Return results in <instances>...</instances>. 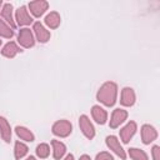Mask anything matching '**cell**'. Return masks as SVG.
I'll list each match as a JSON object with an SVG mask.
<instances>
[{
	"instance_id": "6da1fadb",
	"label": "cell",
	"mask_w": 160,
	"mask_h": 160,
	"mask_svg": "<svg viewBox=\"0 0 160 160\" xmlns=\"http://www.w3.org/2000/svg\"><path fill=\"white\" fill-rule=\"evenodd\" d=\"M98 99L108 106H111L116 99V85L114 82H106L98 92Z\"/></svg>"
},
{
	"instance_id": "7a4b0ae2",
	"label": "cell",
	"mask_w": 160,
	"mask_h": 160,
	"mask_svg": "<svg viewBox=\"0 0 160 160\" xmlns=\"http://www.w3.org/2000/svg\"><path fill=\"white\" fill-rule=\"evenodd\" d=\"M52 131L55 135H59V136H68L71 131V124L69 121H65V120H61V121H58L54 126H52Z\"/></svg>"
},
{
	"instance_id": "3957f363",
	"label": "cell",
	"mask_w": 160,
	"mask_h": 160,
	"mask_svg": "<svg viewBox=\"0 0 160 160\" xmlns=\"http://www.w3.org/2000/svg\"><path fill=\"white\" fill-rule=\"evenodd\" d=\"M80 128H81V130H82V132L85 134L86 138H89V139L94 138V135H95L94 128H92L90 120H89L85 115H82V116L80 118Z\"/></svg>"
},
{
	"instance_id": "277c9868",
	"label": "cell",
	"mask_w": 160,
	"mask_h": 160,
	"mask_svg": "<svg viewBox=\"0 0 160 160\" xmlns=\"http://www.w3.org/2000/svg\"><path fill=\"white\" fill-rule=\"evenodd\" d=\"M106 144H108V146H109L111 150H114V152H116L121 159H125V158H126V155H125L122 148L120 146V144H119V141H118V139H116L115 136H108Z\"/></svg>"
},
{
	"instance_id": "5b68a950",
	"label": "cell",
	"mask_w": 160,
	"mask_h": 160,
	"mask_svg": "<svg viewBox=\"0 0 160 160\" xmlns=\"http://www.w3.org/2000/svg\"><path fill=\"white\" fill-rule=\"evenodd\" d=\"M19 41L25 48H30V46L34 45V39H32V35H31L29 29L20 30V32H19Z\"/></svg>"
},
{
	"instance_id": "8992f818",
	"label": "cell",
	"mask_w": 160,
	"mask_h": 160,
	"mask_svg": "<svg viewBox=\"0 0 160 160\" xmlns=\"http://www.w3.org/2000/svg\"><path fill=\"white\" fill-rule=\"evenodd\" d=\"M141 138H142V141L145 144H149L150 141H152L156 138V131L154 130L152 126L144 125L142 126V130H141Z\"/></svg>"
},
{
	"instance_id": "52a82bcc",
	"label": "cell",
	"mask_w": 160,
	"mask_h": 160,
	"mask_svg": "<svg viewBox=\"0 0 160 160\" xmlns=\"http://www.w3.org/2000/svg\"><path fill=\"white\" fill-rule=\"evenodd\" d=\"M126 111L124 110H120V109H116L112 114V118L110 120V126L111 128H116L118 125H120L125 119H126Z\"/></svg>"
},
{
	"instance_id": "ba28073f",
	"label": "cell",
	"mask_w": 160,
	"mask_h": 160,
	"mask_svg": "<svg viewBox=\"0 0 160 160\" xmlns=\"http://www.w3.org/2000/svg\"><path fill=\"white\" fill-rule=\"evenodd\" d=\"M135 130H136V125H135V122H129V124L120 131V136H121L122 141H124V142H128V141L130 140V138L134 135Z\"/></svg>"
},
{
	"instance_id": "9c48e42d",
	"label": "cell",
	"mask_w": 160,
	"mask_h": 160,
	"mask_svg": "<svg viewBox=\"0 0 160 160\" xmlns=\"http://www.w3.org/2000/svg\"><path fill=\"white\" fill-rule=\"evenodd\" d=\"M34 30H35V32H36L38 39H39L41 42H45V41L49 40V38H50V32L46 31V30L42 28V25H41L40 22H36V24L34 25Z\"/></svg>"
},
{
	"instance_id": "30bf717a",
	"label": "cell",
	"mask_w": 160,
	"mask_h": 160,
	"mask_svg": "<svg viewBox=\"0 0 160 160\" xmlns=\"http://www.w3.org/2000/svg\"><path fill=\"white\" fill-rule=\"evenodd\" d=\"M134 100H135V95H134V91L129 88H125L122 90V94H121V104L129 106V105H132L134 104Z\"/></svg>"
},
{
	"instance_id": "8fae6325",
	"label": "cell",
	"mask_w": 160,
	"mask_h": 160,
	"mask_svg": "<svg viewBox=\"0 0 160 160\" xmlns=\"http://www.w3.org/2000/svg\"><path fill=\"white\" fill-rule=\"evenodd\" d=\"M16 19H18V22L20 25H26V24H30L31 22V18L28 15V10L21 6L19 10H18V14H16Z\"/></svg>"
},
{
	"instance_id": "7c38bea8",
	"label": "cell",
	"mask_w": 160,
	"mask_h": 160,
	"mask_svg": "<svg viewBox=\"0 0 160 160\" xmlns=\"http://www.w3.org/2000/svg\"><path fill=\"white\" fill-rule=\"evenodd\" d=\"M48 8V4L44 2V1H36V2H31L30 4V9H31V12L35 15V16H40Z\"/></svg>"
},
{
	"instance_id": "4fadbf2b",
	"label": "cell",
	"mask_w": 160,
	"mask_h": 160,
	"mask_svg": "<svg viewBox=\"0 0 160 160\" xmlns=\"http://www.w3.org/2000/svg\"><path fill=\"white\" fill-rule=\"evenodd\" d=\"M92 116L99 124H104L106 121V112L100 108V106H94L92 108Z\"/></svg>"
},
{
	"instance_id": "5bb4252c",
	"label": "cell",
	"mask_w": 160,
	"mask_h": 160,
	"mask_svg": "<svg viewBox=\"0 0 160 160\" xmlns=\"http://www.w3.org/2000/svg\"><path fill=\"white\" fill-rule=\"evenodd\" d=\"M0 131H1V136L4 138L5 141H10L11 138V132H10V126L8 125V122L5 121V119L0 118Z\"/></svg>"
},
{
	"instance_id": "9a60e30c",
	"label": "cell",
	"mask_w": 160,
	"mask_h": 160,
	"mask_svg": "<svg viewBox=\"0 0 160 160\" xmlns=\"http://www.w3.org/2000/svg\"><path fill=\"white\" fill-rule=\"evenodd\" d=\"M51 144L54 146V158L55 159H60L65 152V145L61 144L60 141H56V140H52Z\"/></svg>"
},
{
	"instance_id": "2e32d148",
	"label": "cell",
	"mask_w": 160,
	"mask_h": 160,
	"mask_svg": "<svg viewBox=\"0 0 160 160\" xmlns=\"http://www.w3.org/2000/svg\"><path fill=\"white\" fill-rule=\"evenodd\" d=\"M16 52H19V48H18L14 42H9V44L5 45V48L2 49V55L8 56V58H12Z\"/></svg>"
},
{
	"instance_id": "e0dca14e",
	"label": "cell",
	"mask_w": 160,
	"mask_h": 160,
	"mask_svg": "<svg viewBox=\"0 0 160 160\" xmlns=\"http://www.w3.org/2000/svg\"><path fill=\"white\" fill-rule=\"evenodd\" d=\"M16 134H18L21 139H24V140H26V141H32V140H34V135L30 132V130H28V129H25V128L18 126V128H16Z\"/></svg>"
},
{
	"instance_id": "ac0fdd59",
	"label": "cell",
	"mask_w": 160,
	"mask_h": 160,
	"mask_svg": "<svg viewBox=\"0 0 160 160\" xmlns=\"http://www.w3.org/2000/svg\"><path fill=\"white\" fill-rule=\"evenodd\" d=\"M1 15H2V16H4V19H5L10 25H11V28H14V26H15V24H14V21H12V16H11V5L6 4V5L4 6V9H2Z\"/></svg>"
},
{
	"instance_id": "d6986e66",
	"label": "cell",
	"mask_w": 160,
	"mask_h": 160,
	"mask_svg": "<svg viewBox=\"0 0 160 160\" xmlns=\"http://www.w3.org/2000/svg\"><path fill=\"white\" fill-rule=\"evenodd\" d=\"M45 21H46V24H48L50 28H56V26L59 25V22H60V18H59V15H58L56 12H51L50 15L46 16Z\"/></svg>"
},
{
	"instance_id": "ffe728a7",
	"label": "cell",
	"mask_w": 160,
	"mask_h": 160,
	"mask_svg": "<svg viewBox=\"0 0 160 160\" xmlns=\"http://www.w3.org/2000/svg\"><path fill=\"white\" fill-rule=\"evenodd\" d=\"M26 152H28V148H26L22 142L18 141V142L15 144V158L19 160V159H20V158H22Z\"/></svg>"
},
{
	"instance_id": "44dd1931",
	"label": "cell",
	"mask_w": 160,
	"mask_h": 160,
	"mask_svg": "<svg viewBox=\"0 0 160 160\" xmlns=\"http://www.w3.org/2000/svg\"><path fill=\"white\" fill-rule=\"evenodd\" d=\"M129 154L130 156L134 159V160H148V156L144 151L141 150H138V149H130L129 150Z\"/></svg>"
},
{
	"instance_id": "7402d4cb",
	"label": "cell",
	"mask_w": 160,
	"mask_h": 160,
	"mask_svg": "<svg viewBox=\"0 0 160 160\" xmlns=\"http://www.w3.org/2000/svg\"><path fill=\"white\" fill-rule=\"evenodd\" d=\"M0 35L5 36V38H11L12 36V31L10 30V28L2 22V20H0Z\"/></svg>"
},
{
	"instance_id": "603a6c76",
	"label": "cell",
	"mask_w": 160,
	"mask_h": 160,
	"mask_svg": "<svg viewBox=\"0 0 160 160\" xmlns=\"http://www.w3.org/2000/svg\"><path fill=\"white\" fill-rule=\"evenodd\" d=\"M36 152H38V155H39L40 158H46V156L49 155L50 150H49V146H48L46 144H41V145L38 146Z\"/></svg>"
},
{
	"instance_id": "cb8c5ba5",
	"label": "cell",
	"mask_w": 160,
	"mask_h": 160,
	"mask_svg": "<svg viewBox=\"0 0 160 160\" xmlns=\"http://www.w3.org/2000/svg\"><path fill=\"white\" fill-rule=\"evenodd\" d=\"M96 160H112V158L108 152H101V154H99L96 156Z\"/></svg>"
},
{
	"instance_id": "d4e9b609",
	"label": "cell",
	"mask_w": 160,
	"mask_h": 160,
	"mask_svg": "<svg viewBox=\"0 0 160 160\" xmlns=\"http://www.w3.org/2000/svg\"><path fill=\"white\" fill-rule=\"evenodd\" d=\"M152 155H154V159L155 160H160V150H159V146H154Z\"/></svg>"
},
{
	"instance_id": "484cf974",
	"label": "cell",
	"mask_w": 160,
	"mask_h": 160,
	"mask_svg": "<svg viewBox=\"0 0 160 160\" xmlns=\"http://www.w3.org/2000/svg\"><path fill=\"white\" fill-rule=\"evenodd\" d=\"M80 160H90V158H89V156H86V155H84V156H81V158H80Z\"/></svg>"
},
{
	"instance_id": "4316f807",
	"label": "cell",
	"mask_w": 160,
	"mask_h": 160,
	"mask_svg": "<svg viewBox=\"0 0 160 160\" xmlns=\"http://www.w3.org/2000/svg\"><path fill=\"white\" fill-rule=\"evenodd\" d=\"M65 160H74V156H72V155H68Z\"/></svg>"
},
{
	"instance_id": "83f0119b",
	"label": "cell",
	"mask_w": 160,
	"mask_h": 160,
	"mask_svg": "<svg viewBox=\"0 0 160 160\" xmlns=\"http://www.w3.org/2000/svg\"><path fill=\"white\" fill-rule=\"evenodd\" d=\"M26 160H36V159H35V158H32V156H30V158H28Z\"/></svg>"
},
{
	"instance_id": "f1b7e54d",
	"label": "cell",
	"mask_w": 160,
	"mask_h": 160,
	"mask_svg": "<svg viewBox=\"0 0 160 160\" xmlns=\"http://www.w3.org/2000/svg\"><path fill=\"white\" fill-rule=\"evenodd\" d=\"M0 5H1V1H0Z\"/></svg>"
},
{
	"instance_id": "f546056e",
	"label": "cell",
	"mask_w": 160,
	"mask_h": 160,
	"mask_svg": "<svg viewBox=\"0 0 160 160\" xmlns=\"http://www.w3.org/2000/svg\"><path fill=\"white\" fill-rule=\"evenodd\" d=\"M0 44H1V40H0Z\"/></svg>"
}]
</instances>
